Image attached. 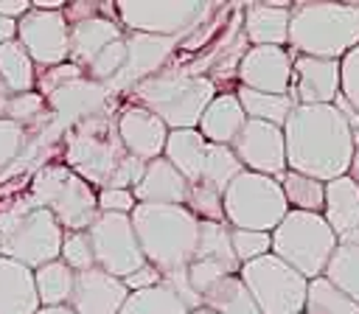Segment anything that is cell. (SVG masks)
<instances>
[{
    "label": "cell",
    "mask_w": 359,
    "mask_h": 314,
    "mask_svg": "<svg viewBox=\"0 0 359 314\" xmlns=\"http://www.w3.org/2000/svg\"><path fill=\"white\" fill-rule=\"evenodd\" d=\"M280 191L289 205V210H306V213H323L325 202V182H317L311 177H303L297 171H283L280 174Z\"/></svg>",
    "instance_id": "34"
},
{
    "label": "cell",
    "mask_w": 359,
    "mask_h": 314,
    "mask_svg": "<svg viewBox=\"0 0 359 314\" xmlns=\"http://www.w3.org/2000/svg\"><path fill=\"white\" fill-rule=\"evenodd\" d=\"M269 238H272L269 252L278 255L283 264H289L306 280L323 275L337 247V238L325 224V219L320 213H306V210H286V216L278 221Z\"/></svg>",
    "instance_id": "8"
},
{
    "label": "cell",
    "mask_w": 359,
    "mask_h": 314,
    "mask_svg": "<svg viewBox=\"0 0 359 314\" xmlns=\"http://www.w3.org/2000/svg\"><path fill=\"white\" fill-rule=\"evenodd\" d=\"M238 258L230 244V227L222 221H199L196 250L185 269L188 286L202 297L208 286H213L224 275H238Z\"/></svg>",
    "instance_id": "13"
},
{
    "label": "cell",
    "mask_w": 359,
    "mask_h": 314,
    "mask_svg": "<svg viewBox=\"0 0 359 314\" xmlns=\"http://www.w3.org/2000/svg\"><path fill=\"white\" fill-rule=\"evenodd\" d=\"M126 297H129V289L123 286L121 278H112L104 269L93 266L84 272H76L73 294L67 306L76 314H118Z\"/></svg>",
    "instance_id": "21"
},
{
    "label": "cell",
    "mask_w": 359,
    "mask_h": 314,
    "mask_svg": "<svg viewBox=\"0 0 359 314\" xmlns=\"http://www.w3.org/2000/svg\"><path fill=\"white\" fill-rule=\"evenodd\" d=\"M222 210L227 227L233 230L272 233L286 216L289 205L278 179L255 171H238L222 193Z\"/></svg>",
    "instance_id": "9"
},
{
    "label": "cell",
    "mask_w": 359,
    "mask_h": 314,
    "mask_svg": "<svg viewBox=\"0 0 359 314\" xmlns=\"http://www.w3.org/2000/svg\"><path fill=\"white\" fill-rule=\"evenodd\" d=\"M123 36V28L118 25V20L112 17H90V20H81L76 25H70V34H67V62L76 64L81 73L84 67L115 39Z\"/></svg>",
    "instance_id": "25"
},
{
    "label": "cell",
    "mask_w": 359,
    "mask_h": 314,
    "mask_svg": "<svg viewBox=\"0 0 359 314\" xmlns=\"http://www.w3.org/2000/svg\"><path fill=\"white\" fill-rule=\"evenodd\" d=\"M31 11V0H0V17L6 20H20Z\"/></svg>",
    "instance_id": "47"
},
{
    "label": "cell",
    "mask_w": 359,
    "mask_h": 314,
    "mask_svg": "<svg viewBox=\"0 0 359 314\" xmlns=\"http://www.w3.org/2000/svg\"><path fill=\"white\" fill-rule=\"evenodd\" d=\"M230 149L244 171H255L272 179H280V174L286 171V149H283L280 126L264 121H244Z\"/></svg>",
    "instance_id": "17"
},
{
    "label": "cell",
    "mask_w": 359,
    "mask_h": 314,
    "mask_svg": "<svg viewBox=\"0 0 359 314\" xmlns=\"http://www.w3.org/2000/svg\"><path fill=\"white\" fill-rule=\"evenodd\" d=\"M230 244H233V252H236L238 264L255 261V258H261L272 250L269 233H258V230H233L230 227Z\"/></svg>",
    "instance_id": "41"
},
{
    "label": "cell",
    "mask_w": 359,
    "mask_h": 314,
    "mask_svg": "<svg viewBox=\"0 0 359 314\" xmlns=\"http://www.w3.org/2000/svg\"><path fill=\"white\" fill-rule=\"evenodd\" d=\"M238 278L261 314H300L309 280L278 255L266 252L238 266Z\"/></svg>",
    "instance_id": "11"
},
{
    "label": "cell",
    "mask_w": 359,
    "mask_h": 314,
    "mask_svg": "<svg viewBox=\"0 0 359 314\" xmlns=\"http://www.w3.org/2000/svg\"><path fill=\"white\" fill-rule=\"evenodd\" d=\"M132 230L140 244L146 264H151L160 278L185 272L199 235V219L185 205H135Z\"/></svg>",
    "instance_id": "3"
},
{
    "label": "cell",
    "mask_w": 359,
    "mask_h": 314,
    "mask_svg": "<svg viewBox=\"0 0 359 314\" xmlns=\"http://www.w3.org/2000/svg\"><path fill=\"white\" fill-rule=\"evenodd\" d=\"M39 297L34 289V269L0 258V314H36Z\"/></svg>",
    "instance_id": "28"
},
{
    "label": "cell",
    "mask_w": 359,
    "mask_h": 314,
    "mask_svg": "<svg viewBox=\"0 0 359 314\" xmlns=\"http://www.w3.org/2000/svg\"><path fill=\"white\" fill-rule=\"evenodd\" d=\"M84 73L76 67V64H70V62H62V64H56V67H45L39 76H36V81H34V87H36V93L45 98L50 90H56V87H62L65 81H73V78H81Z\"/></svg>",
    "instance_id": "43"
},
{
    "label": "cell",
    "mask_w": 359,
    "mask_h": 314,
    "mask_svg": "<svg viewBox=\"0 0 359 314\" xmlns=\"http://www.w3.org/2000/svg\"><path fill=\"white\" fill-rule=\"evenodd\" d=\"M300 314H359V306L320 275L309 280Z\"/></svg>",
    "instance_id": "36"
},
{
    "label": "cell",
    "mask_w": 359,
    "mask_h": 314,
    "mask_svg": "<svg viewBox=\"0 0 359 314\" xmlns=\"http://www.w3.org/2000/svg\"><path fill=\"white\" fill-rule=\"evenodd\" d=\"M62 163L95 191L101 188L132 191L146 168V163L126 154V149L121 146L112 115L87 118L70 126L62 137Z\"/></svg>",
    "instance_id": "2"
},
{
    "label": "cell",
    "mask_w": 359,
    "mask_h": 314,
    "mask_svg": "<svg viewBox=\"0 0 359 314\" xmlns=\"http://www.w3.org/2000/svg\"><path fill=\"white\" fill-rule=\"evenodd\" d=\"M36 314H76L70 306H39Z\"/></svg>",
    "instance_id": "50"
},
{
    "label": "cell",
    "mask_w": 359,
    "mask_h": 314,
    "mask_svg": "<svg viewBox=\"0 0 359 314\" xmlns=\"http://www.w3.org/2000/svg\"><path fill=\"white\" fill-rule=\"evenodd\" d=\"M45 112H48L45 98H42L36 90H31V93L11 95L8 109H6V121H11V123H17V126L28 129V126H34L36 121H42V118H45Z\"/></svg>",
    "instance_id": "39"
},
{
    "label": "cell",
    "mask_w": 359,
    "mask_h": 314,
    "mask_svg": "<svg viewBox=\"0 0 359 314\" xmlns=\"http://www.w3.org/2000/svg\"><path fill=\"white\" fill-rule=\"evenodd\" d=\"M210 143L196 129H171L165 137L163 157L185 177L188 185H199L205 177Z\"/></svg>",
    "instance_id": "27"
},
{
    "label": "cell",
    "mask_w": 359,
    "mask_h": 314,
    "mask_svg": "<svg viewBox=\"0 0 359 314\" xmlns=\"http://www.w3.org/2000/svg\"><path fill=\"white\" fill-rule=\"evenodd\" d=\"M132 104L149 109L165 123V129H196L205 107L216 95V81L210 76H191L185 70H160L137 81L129 93Z\"/></svg>",
    "instance_id": "6"
},
{
    "label": "cell",
    "mask_w": 359,
    "mask_h": 314,
    "mask_svg": "<svg viewBox=\"0 0 359 314\" xmlns=\"http://www.w3.org/2000/svg\"><path fill=\"white\" fill-rule=\"evenodd\" d=\"M157 283H160V272L151 264H143L140 269H135L132 275L123 278V286L129 292H140V289H149V286H157Z\"/></svg>",
    "instance_id": "46"
},
{
    "label": "cell",
    "mask_w": 359,
    "mask_h": 314,
    "mask_svg": "<svg viewBox=\"0 0 359 314\" xmlns=\"http://www.w3.org/2000/svg\"><path fill=\"white\" fill-rule=\"evenodd\" d=\"M59 261H62L67 269H73V272H84V269H93V266H95L93 244H90L87 230H73V233H65V235H62Z\"/></svg>",
    "instance_id": "37"
},
{
    "label": "cell",
    "mask_w": 359,
    "mask_h": 314,
    "mask_svg": "<svg viewBox=\"0 0 359 314\" xmlns=\"http://www.w3.org/2000/svg\"><path fill=\"white\" fill-rule=\"evenodd\" d=\"M95 266L112 278H126L146 264L140 244L132 230L129 213H98L95 221L87 227Z\"/></svg>",
    "instance_id": "12"
},
{
    "label": "cell",
    "mask_w": 359,
    "mask_h": 314,
    "mask_svg": "<svg viewBox=\"0 0 359 314\" xmlns=\"http://www.w3.org/2000/svg\"><path fill=\"white\" fill-rule=\"evenodd\" d=\"M348 177L359 185V146H356V151H353V157H351V168H348Z\"/></svg>",
    "instance_id": "51"
},
{
    "label": "cell",
    "mask_w": 359,
    "mask_h": 314,
    "mask_svg": "<svg viewBox=\"0 0 359 314\" xmlns=\"http://www.w3.org/2000/svg\"><path fill=\"white\" fill-rule=\"evenodd\" d=\"M283 149L289 171H297L317 182H331L348 174L356 140L348 118L334 104H294L283 123Z\"/></svg>",
    "instance_id": "1"
},
{
    "label": "cell",
    "mask_w": 359,
    "mask_h": 314,
    "mask_svg": "<svg viewBox=\"0 0 359 314\" xmlns=\"http://www.w3.org/2000/svg\"><path fill=\"white\" fill-rule=\"evenodd\" d=\"M132 196L140 205H185L188 182L165 157H157L146 163L137 185L132 188Z\"/></svg>",
    "instance_id": "23"
},
{
    "label": "cell",
    "mask_w": 359,
    "mask_h": 314,
    "mask_svg": "<svg viewBox=\"0 0 359 314\" xmlns=\"http://www.w3.org/2000/svg\"><path fill=\"white\" fill-rule=\"evenodd\" d=\"M73 278H76V272L67 269L59 258L36 266L34 269V289H36L39 306H67L70 294H73Z\"/></svg>",
    "instance_id": "32"
},
{
    "label": "cell",
    "mask_w": 359,
    "mask_h": 314,
    "mask_svg": "<svg viewBox=\"0 0 359 314\" xmlns=\"http://www.w3.org/2000/svg\"><path fill=\"white\" fill-rule=\"evenodd\" d=\"M67 34H70V25L65 22L62 11L31 8L25 17L17 20L14 39L22 45L34 67L45 70L67 62Z\"/></svg>",
    "instance_id": "14"
},
{
    "label": "cell",
    "mask_w": 359,
    "mask_h": 314,
    "mask_svg": "<svg viewBox=\"0 0 359 314\" xmlns=\"http://www.w3.org/2000/svg\"><path fill=\"white\" fill-rule=\"evenodd\" d=\"M236 98H238L247 121H264V123H272V126H280V129H283L289 112L294 109V101L289 95L255 93V90H247V87H238Z\"/></svg>",
    "instance_id": "31"
},
{
    "label": "cell",
    "mask_w": 359,
    "mask_h": 314,
    "mask_svg": "<svg viewBox=\"0 0 359 314\" xmlns=\"http://www.w3.org/2000/svg\"><path fill=\"white\" fill-rule=\"evenodd\" d=\"M25 193L34 205L45 207L65 233L87 230L98 216L95 188L87 185L79 174H73L62 160L36 168L28 177Z\"/></svg>",
    "instance_id": "7"
},
{
    "label": "cell",
    "mask_w": 359,
    "mask_h": 314,
    "mask_svg": "<svg viewBox=\"0 0 359 314\" xmlns=\"http://www.w3.org/2000/svg\"><path fill=\"white\" fill-rule=\"evenodd\" d=\"M0 78L14 95L34 90L36 67H34V62L28 59V53L22 50V45L17 39H8V42L0 45Z\"/></svg>",
    "instance_id": "33"
},
{
    "label": "cell",
    "mask_w": 359,
    "mask_h": 314,
    "mask_svg": "<svg viewBox=\"0 0 359 314\" xmlns=\"http://www.w3.org/2000/svg\"><path fill=\"white\" fill-rule=\"evenodd\" d=\"M289 8L286 0L266 3H244V39L252 45H275L286 48L289 39Z\"/></svg>",
    "instance_id": "24"
},
{
    "label": "cell",
    "mask_w": 359,
    "mask_h": 314,
    "mask_svg": "<svg viewBox=\"0 0 359 314\" xmlns=\"http://www.w3.org/2000/svg\"><path fill=\"white\" fill-rule=\"evenodd\" d=\"M289 98L297 107L334 104L339 98V62L337 59H314V56H294L292 53Z\"/></svg>",
    "instance_id": "19"
},
{
    "label": "cell",
    "mask_w": 359,
    "mask_h": 314,
    "mask_svg": "<svg viewBox=\"0 0 359 314\" xmlns=\"http://www.w3.org/2000/svg\"><path fill=\"white\" fill-rule=\"evenodd\" d=\"M95 205H98V213H132V207L137 202H135L132 191L101 188V191H95Z\"/></svg>",
    "instance_id": "44"
},
{
    "label": "cell",
    "mask_w": 359,
    "mask_h": 314,
    "mask_svg": "<svg viewBox=\"0 0 359 314\" xmlns=\"http://www.w3.org/2000/svg\"><path fill=\"white\" fill-rule=\"evenodd\" d=\"M202 306L213 314H261L238 275H224L202 292Z\"/></svg>",
    "instance_id": "29"
},
{
    "label": "cell",
    "mask_w": 359,
    "mask_h": 314,
    "mask_svg": "<svg viewBox=\"0 0 359 314\" xmlns=\"http://www.w3.org/2000/svg\"><path fill=\"white\" fill-rule=\"evenodd\" d=\"M185 207L199 219V221H224V210H222V193L210 185H188V199ZM227 224V221H224Z\"/></svg>",
    "instance_id": "38"
},
{
    "label": "cell",
    "mask_w": 359,
    "mask_h": 314,
    "mask_svg": "<svg viewBox=\"0 0 359 314\" xmlns=\"http://www.w3.org/2000/svg\"><path fill=\"white\" fill-rule=\"evenodd\" d=\"M115 132H118V140L126 149V154L137 157L140 163H151V160L163 157L168 129L149 109H143L137 104H126L115 115Z\"/></svg>",
    "instance_id": "20"
},
{
    "label": "cell",
    "mask_w": 359,
    "mask_h": 314,
    "mask_svg": "<svg viewBox=\"0 0 359 314\" xmlns=\"http://www.w3.org/2000/svg\"><path fill=\"white\" fill-rule=\"evenodd\" d=\"M289 53L342 59L359 45V3L300 0L289 8Z\"/></svg>",
    "instance_id": "4"
},
{
    "label": "cell",
    "mask_w": 359,
    "mask_h": 314,
    "mask_svg": "<svg viewBox=\"0 0 359 314\" xmlns=\"http://www.w3.org/2000/svg\"><path fill=\"white\" fill-rule=\"evenodd\" d=\"M188 314H213L210 308H205V306H199V308H194V311H188Z\"/></svg>",
    "instance_id": "52"
},
{
    "label": "cell",
    "mask_w": 359,
    "mask_h": 314,
    "mask_svg": "<svg viewBox=\"0 0 359 314\" xmlns=\"http://www.w3.org/2000/svg\"><path fill=\"white\" fill-rule=\"evenodd\" d=\"M98 14H101V3L98 0H76V3H65V8H62V17H65L67 25H76V22L98 17Z\"/></svg>",
    "instance_id": "45"
},
{
    "label": "cell",
    "mask_w": 359,
    "mask_h": 314,
    "mask_svg": "<svg viewBox=\"0 0 359 314\" xmlns=\"http://www.w3.org/2000/svg\"><path fill=\"white\" fill-rule=\"evenodd\" d=\"M22 151H25V129L0 118V185H3V177L20 160Z\"/></svg>",
    "instance_id": "40"
},
{
    "label": "cell",
    "mask_w": 359,
    "mask_h": 314,
    "mask_svg": "<svg viewBox=\"0 0 359 314\" xmlns=\"http://www.w3.org/2000/svg\"><path fill=\"white\" fill-rule=\"evenodd\" d=\"M14 34H17V22H14V20L0 17V45H3V42H8V39H14Z\"/></svg>",
    "instance_id": "48"
},
{
    "label": "cell",
    "mask_w": 359,
    "mask_h": 314,
    "mask_svg": "<svg viewBox=\"0 0 359 314\" xmlns=\"http://www.w3.org/2000/svg\"><path fill=\"white\" fill-rule=\"evenodd\" d=\"M216 6L219 3L199 0H118L115 20L123 31L185 39L216 11Z\"/></svg>",
    "instance_id": "10"
},
{
    "label": "cell",
    "mask_w": 359,
    "mask_h": 314,
    "mask_svg": "<svg viewBox=\"0 0 359 314\" xmlns=\"http://www.w3.org/2000/svg\"><path fill=\"white\" fill-rule=\"evenodd\" d=\"M337 244H359V185L345 174L325 182L323 213Z\"/></svg>",
    "instance_id": "22"
},
{
    "label": "cell",
    "mask_w": 359,
    "mask_h": 314,
    "mask_svg": "<svg viewBox=\"0 0 359 314\" xmlns=\"http://www.w3.org/2000/svg\"><path fill=\"white\" fill-rule=\"evenodd\" d=\"M45 107L53 118V123L67 132L70 126L87 121V118H98V115H112V93L107 90V84L90 81V78H73L65 81L62 87L50 90L45 95Z\"/></svg>",
    "instance_id": "15"
},
{
    "label": "cell",
    "mask_w": 359,
    "mask_h": 314,
    "mask_svg": "<svg viewBox=\"0 0 359 314\" xmlns=\"http://www.w3.org/2000/svg\"><path fill=\"white\" fill-rule=\"evenodd\" d=\"M323 278L359 306V244H337Z\"/></svg>",
    "instance_id": "30"
},
{
    "label": "cell",
    "mask_w": 359,
    "mask_h": 314,
    "mask_svg": "<svg viewBox=\"0 0 359 314\" xmlns=\"http://www.w3.org/2000/svg\"><path fill=\"white\" fill-rule=\"evenodd\" d=\"M118 314H188V308L165 283H157L140 292H129Z\"/></svg>",
    "instance_id": "35"
},
{
    "label": "cell",
    "mask_w": 359,
    "mask_h": 314,
    "mask_svg": "<svg viewBox=\"0 0 359 314\" xmlns=\"http://www.w3.org/2000/svg\"><path fill=\"white\" fill-rule=\"evenodd\" d=\"M339 95L359 115V45L339 59Z\"/></svg>",
    "instance_id": "42"
},
{
    "label": "cell",
    "mask_w": 359,
    "mask_h": 314,
    "mask_svg": "<svg viewBox=\"0 0 359 314\" xmlns=\"http://www.w3.org/2000/svg\"><path fill=\"white\" fill-rule=\"evenodd\" d=\"M244 121H247V115H244L236 93H216L213 101L205 107V112L196 123V132L213 146H233Z\"/></svg>",
    "instance_id": "26"
},
{
    "label": "cell",
    "mask_w": 359,
    "mask_h": 314,
    "mask_svg": "<svg viewBox=\"0 0 359 314\" xmlns=\"http://www.w3.org/2000/svg\"><path fill=\"white\" fill-rule=\"evenodd\" d=\"M236 76L241 81L238 87H247L255 93L289 95L292 53L286 48H275V45H252L238 59Z\"/></svg>",
    "instance_id": "18"
},
{
    "label": "cell",
    "mask_w": 359,
    "mask_h": 314,
    "mask_svg": "<svg viewBox=\"0 0 359 314\" xmlns=\"http://www.w3.org/2000/svg\"><path fill=\"white\" fill-rule=\"evenodd\" d=\"M126 42V62L121 73L107 84L112 95H126L137 81L160 73L171 53L180 48V39L174 36H154V34H137V31H123Z\"/></svg>",
    "instance_id": "16"
},
{
    "label": "cell",
    "mask_w": 359,
    "mask_h": 314,
    "mask_svg": "<svg viewBox=\"0 0 359 314\" xmlns=\"http://www.w3.org/2000/svg\"><path fill=\"white\" fill-rule=\"evenodd\" d=\"M62 235L56 219L34 205L28 193L0 196V258L36 269L59 258Z\"/></svg>",
    "instance_id": "5"
},
{
    "label": "cell",
    "mask_w": 359,
    "mask_h": 314,
    "mask_svg": "<svg viewBox=\"0 0 359 314\" xmlns=\"http://www.w3.org/2000/svg\"><path fill=\"white\" fill-rule=\"evenodd\" d=\"M11 90L3 84V78H0V118H6V109H8V101H11Z\"/></svg>",
    "instance_id": "49"
}]
</instances>
